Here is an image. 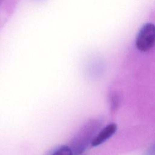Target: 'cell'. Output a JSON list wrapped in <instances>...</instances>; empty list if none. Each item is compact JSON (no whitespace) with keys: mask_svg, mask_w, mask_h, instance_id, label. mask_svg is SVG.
<instances>
[{"mask_svg":"<svg viewBox=\"0 0 155 155\" xmlns=\"http://www.w3.org/2000/svg\"><path fill=\"white\" fill-rule=\"evenodd\" d=\"M102 123V118H93L87 121L79 129L70 143L73 154L79 155L85 151L99 131Z\"/></svg>","mask_w":155,"mask_h":155,"instance_id":"6da1fadb","label":"cell"},{"mask_svg":"<svg viewBox=\"0 0 155 155\" xmlns=\"http://www.w3.org/2000/svg\"><path fill=\"white\" fill-rule=\"evenodd\" d=\"M48 155H73L70 147L62 145L54 148Z\"/></svg>","mask_w":155,"mask_h":155,"instance_id":"277c9868","label":"cell"},{"mask_svg":"<svg viewBox=\"0 0 155 155\" xmlns=\"http://www.w3.org/2000/svg\"><path fill=\"white\" fill-rule=\"evenodd\" d=\"M144 155H154V146L153 145V146L150 147L147 151L145 152Z\"/></svg>","mask_w":155,"mask_h":155,"instance_id":"8992f818","label":"cell"},{"mask_svg":"<svg viewBox=\"0 0 155 155\" xmlns=\"http://www.w3.org/2000/svg\"><path fill=\"white\" fill-rule=\"evenodd\" d=\"M117 125L114 123L110 124L98 131L91 142L93 147H96L103 143L111 137L117 130Z\"/></svg>","mask_w":155,"mask_h":155,"instance_id":"3957f363","label":"cell"},{"mask_svg":"<svg viewBox=\"0 0 155 155\" xmlns=\"http://www.w3.org/2000/svg\"><path fill=\"white\" fill-rule=\"evenodd\" d=\"M109 103L111 111L112 112L115 111L117 109L120 103V97L119 95L116 93H111L109 97Z\"/></svg>","mask_w":155,"mask_h":155,"instance_id":"5b68a950","label":"cell"},{"mask_svg":"<svg viewBox=\"0 0 155 155\" xmlns=\"http://www.w3.org/2000/svg\"><path fill=\"white\" fill-rule=\"evenodd\" d=\"M155 27L151 23L145 24L140 29L137 37L136 45L141 51H147L151 49L154 44Z\"/></svg>","mask_w":155,"mask_h":155,"instance_id":"7a4b0ae2","label":"cell"}]
</instances>
